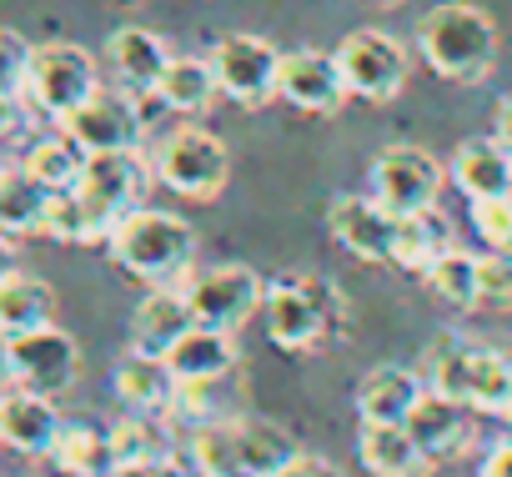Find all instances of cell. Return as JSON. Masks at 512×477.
I'll use <instances>...</instances> for the list:
<instances>
[{
    "instance_id": "cell-1",
    "label": "cell",
    "mask_w": 512,
    "mask_h": 477,
    "mask_svg": "<svg viewBox=\"0 0 512 477\" xmlns=\"http://www.w3.org/2000/svg\"><path fill=\"white\" fill-rule=\"evenodd\" d=\"M422 372H427V387L447 392L452 402H462L482 417L512 422V357L507 352L447 332L437 347H427Z\"/></svg>"
},
{
    "instance_id": "cell-2",
    "label": "cell",
    "mask_w": 512,
    "mask_h": 477,
    "mask_svg": "<svg viewBox=\"0 0 512 477\" xmlns=\"http://www.w3.org/2000/svg\"><path fill=\"white\" fill-rule=\"evenodd\" d=\"M417 51L442 81L477 86L497 61V26L487 11L447 0V6H437L417 21Z\"/></svg>"
},
{
    "instance_id": "cell-3",
    "label": "cell",
    "mask_w": 512,
    "mask_h": 477,
    "mask_svg": "<svg viewBox=\"0 0 512 477\" xmlns=\"http://www.w3.org/2000/svg\"><path fill=\"white\" fill-rule=\"evenodd\" d=\"M106 247H111V262L121 272H131L136 282L146 287H166L176 282L186 267H191V252H196V231L191 221L171 216V211H126L116 221V231L106 236Z\"/></svg>"
},
{
    "instance_id": "cell-4",
    "label": "cell",
    "mask_w": 512,
    "mask_h": 477,
    "mask_svg": "<svg viewBox=\"0 0 512 477\" xmlns=\"http://www.w3.org/2000/svg\"><path fill=\"white\" fill-rule=\"evenodd\" d=\"M267 337L282 352H312L342 322V297L327 277H282L267 287Z\"/></svg>"
},
{
    "instance_id": "cell-5",
    "label": "cell",
    "mask_w": 512,
    "mask_h": 477,
    "mask_svg": "<svg viewBox=\"0 0 512 477\" xmlns=\"http://www.w3.org/2000/svg\"><path fill=\"white\" fill-rule=\"evenodd\" d=\"M101 91V76H96V61L91 51L71 46V41H46V46H31V66H26V106L36 116H51V121H66L86 96Z\"/></svg>"
},
{
    "instance_id": "cell-6",
    "label": "cell",
    "mask_w": 512,
    "mask_h": 477,
    "mask_svg": "<svg viewBox=\"0 0 512 477\" xmlns=\"http://www.w3.org/2000/svg\"><path fill=\"white\" fill-rule=\"evenodd\" d=\"M156 176L186 201H211V196H221V186L231 176V151L221 136H211L201 126H181L161 141Z\"/></svg>"
},
{
    "instance_id": "cell-7",
    "label": "cell",
    "mask_w": 512,
    "mask_h": 477,
    "mask_svg": "<svg viewBox=\"0 0 512 477\" xmlns=\"http://www.w3.org/2000/svg\"><path fill=\"white\" fill-rule=\"evenodd\" d=\"M141 181H146V166L136 161V151H96V156H86V171H81V181L71 191L81 196V206H86L101 242L116 231V221L126 211H136Z\"/></svg>"
},
{
    "instance_id": "cell-8",
    "label": "cell",
    "mask_w": 512,
    "mask_h": 477,
    "mask_svg": "<svg viewBox=\"0 0 512 477\" xmlns=\"http://www.w3.org/2000/svg\"><path fill=\"white\" fill-rule=\"evenodd\" d=\"M76 377H81V347L56 322L11 337V387H26V392H41V397H61Z\"/></svg>"
},
{
    "instance_id": "cell-9",
    "label": "cell",
    "mask_w": 512,
    "mask_h": 477,
    "mask_svg": "<svg viewBox=\"0 0 512 477\" xmlns=\"http://www.w3.org/2000/svg\"><path fill=\"white\" fill-rule=\"evenodd\" d=\"M211 71L226 101L256 111L277 96V76H282V51L262 36H221L211 51Z\"/></svg>"
},
{
    "instance_id": "cell-10",
    "label": "cell",
    "mask_w": 512,
    "mask_h": 477,
    "mask_svg": "<svg viewBox=\"0 0 512 477\" xmlns=\"http://www.w3.org/2000/svg\"><path fill=\"white\" fill-rule=\"evenodd\" d=\"M442 181H447V166H442L432 151H422V146H387V151L372 161V196H377L392 216L437 206Z\"/></svg>"
},
{
    "instance_id": "cell-11",
    "label": "cell",
    "mask_w": 512,
    "mask_h": 477,
    "mask_svg": "<svg viewBox=\"0 0 512 477\" xmlns=\"http://www.w3.org/2000/svg\"><path fill=\"white\" fill-rule=\"evenodd\" d=\"M186 297H191L196 322L221 327V332H236V327L251 322L256 307L267 302V282L256 277L251 267H241V262H221V267H206L201 277H191Z\"/></svg>"
},
{
    "instance_id": "cell-12",
    "label": "cell",
    "mask_w": 512,
    "mask_h": 477,
    "mask_svg": "<svg viewBox=\"0 0 512 477\" xmlns=\"http://www.w3.org/2000/svg\"><path fill=\"white\" fill-rule=\"evenodd\" d=\"M337 66L347 91L362 101H392L407 86V51L387 31H352L337 46Z\"/></svg>"
},
{
    "instance_id": "cell-13",
    "label": "cell",
    "mask_w": 512,
    "mask_h": 477,
    "mask_svg": "<svg viewBox=\"0 0 512 477\" xmlns=\"http://www.w3.org/2000/svg\"><path fill=\"white\" fill-rule=\"evenodd\" d=\"M86 156H96V151H136V141H141V126H146V116H141V106H136V91H96V96H86L66 121H56Z\"/></svg>"
},
{
    "instance_id": "cell-14",
    "label": "cell",
    "mask_w": 512,
    "mask_h": 477,
    "mask_svg": "<svg viewBox=\"0 0 512 477\" xmlns=\"http://www.w3.org/2000/svg\"><path fill=\"white\" fill-rule=\"evenodd\" d=\"M277 96L307 116H332L342 111V101L352 96L337 66V51H292L282 56V76H277Z\"/></svg>"
},
{
    "instance_id": "cell-15",
    "label": "cell",
    "mask_w": 512,
    "mask_h": 477,
    "mask_svg": "<svg viewBox=\"0 0 512 477\" xmlns=\"http://www.w3.org/2000/svg\"><path fill=\"white\" fill-rule=\"evenodd\" d=\"M332 236L357 257V262H392V236H397V216L377 201V196H337L327 211Z\"/></svg>"
},
{
    "instance_id": "cell-16",
    "label": "cell",
    "mask_w": 512,
    "mask_h": 477,
    "mask_svg": "<svg viewBox=\"0 0 512 477\" xmlns=\"http://www.w3.org/2000/svg\"><path fill=\"white\" fill-rule=\"evenodd\" d=\"M56 437H61V412L51 397L26 392V387L0 392V447H11L21 457H51Z\"/></svg>"
},
{
    "instance_id": "cell-17",
    "label": "cell",
    "mask_w": 512,
    "mask_h": 477,
    "mask_svg": "<svg viewBox=\"0 0 512 477\" xmlns=\"http://www.w3.org/2000/svg\"><path fill=\"white\" fill-rule=\"evenodd\" d=\"M402 427L412 432V442H417L432 462H442V457H457V452L472 442V407L452 402V397L437 392V387H422V397H417V407L407 412Z\"/></svg>"
},
{
    "instance_id": "cell-18",
    "label": "cell",
    "mask_w": 512,
    "mask_h": 477,
    "mask_svg": "<svg viewBox=\"0 0 512 477\" xmlns=\"http://www.w3.org/2000/svg\"><path fill=\"white\" fill-rule=\"evenodd\" d=\"M196 327V312H191V297L186 287H156L136 317H131V352H146V357H166L186 332Z\"/></svg>"
},
{
    "instance_id": "cell-19",
    "label": "cell",
    "mask_w": 512,
    "mask_h": 477,
    "mask_svg": "<svg viewBox=\"0 0 512 477\" xmlns=\"http://www.w3.org/2000/svg\"><path fill=\"white\" fill-rule=\"evenodd\" d=\"M166 367H171L176 387L231 377V372H236V332H221V327L196 322V327L166 352Z\"/></svg>"
},
{
    "instance_id": "cell-20",
    "label": "cell",
    "mask_w": 512,
    "mask_h": 477,
    "mask_svg": "<svg viewBox=\"0 0 512 477\" xmlns=\"http://www.w3.org/2000/svg\"><path fill=\"white\" fill-rule=\"evenodd\" d=\"M357 457L372 477H432V457L412 442L402 422H362Z\"/></svg>"
},
{
    "instance_id": "cell-21",
    "label": "cell",
    "mask_w": 512,
    "mask_h": 477,
    "mask_svg": "<svg viewBox=\"0 0 512 477\" xmlns=\"http://www.w3.org/2000/svg\"><path fill=\"white\" fill-rule=\"evenodd\" d=\"M116 402H121L126 412H141V417H171L176 377H171L166 357L126 352L121 367H116Z\"/></svg>"
},
{
    "instance_id": "cell-22",
    "label": "cell",
    "mask_w": 512,
    "mask_h": 477,
    "mask_svg": "<svg viewBox=\"0 0 512 477\" xmlns=\"http://www.w3.org/2000/svg\"><path fill=\"white\" fill-rule=\"evenodd\" d=\"M447 176L457 181V191L467 201H492V196H507L512 191V156H507V146L497 136L462 141L457 156H452V166H447Z\"/></svg>"
},
{
    "instance_id": "cell-23",
    "label": "cell",
    "mask_w": 512,
    "mask_h": 477,
    "mask_svg": "<svg viewBox=\"0 0 512 477\" xmlns=\"http://www.w3.org/2000/svg\"><path fill=\"white\" fill-rule=\"evenodd\" d=\"M106 56H111V71L121 76V86L136 91V96H151L161 71H166V61H171L166 41L156 31H146V26H121L106 41Z\"/></svg>"
},
{
    "instance_id": "cell-24",
    "label": "cell",
    "mask_w": 512,
    "mask_h": 477,
    "mask_svg": "<svg viewBox=\"0 0 512 477\" xmlns=\"http://www.w3.org/2000/svg\"><path fill=\"white\" fill-rule=\"evenodd\" d=\"M111 457H116V477H151L176 462V452L161 432V417H141V412H131L126 422L111 427Z\"/></svg>"
},
{
    "instance_id": "cell-25",
    "label": "cell",
    "mask_w": 512,
    "mask_h": 477,
    "mask_svg": "<svg viewBox=\"0 0 512 477\" xmlns=\"http://www.w3.org/2000/svg\"><path fill=\"white\" fill-rule=\"evenodd\" d=\"M422 387H427V382H422L417 372L382 362V367H372V372L362 377V387H357V412H362V422H407V412L417 407Z\"/></svg>"
},
{
    "instance_id": "cell-26",
    "label": "cell",
    "mask_w": 512,
    "mask_h": 477,
    "mask_svg": "<svg viewBox=\"0 0 512 477\" xmlns=\"http://www.w3.org/2000/svg\"><path fill=\"white\" fill-rule=\"evenodd\" d=\"M442 252H452V221L427 206V211H407L397 216V236H392V262L402 272H427Z\"/></svg>"
},
{
    "instance_id": "cell-27",
    "label": "cell",
    "mask_w": 512,
    "mask_h": 477,
    "mask_svg": "<svg viewBox=\"0 0 512 477\" xmlns=\"http://www.w3.org/2000/svg\"><path fill=\"white\" fill-rule=\"evenodd\" d=\"M231 432H236V467H241V477H277L302 452L277 422H262V417H231Z\"/></svg>"
},
{
    "instance_id": "cell-28",
    "label": "cell",
    "mask_w": 512,
    "mask_h": 477,
    "mask_svg": "<svg viewBox=\"0 0 512 477\" xmlns=\"http://www.w3.org/2000/svg\"><path fill=\"white\" fill-rule=\"evenodd\" d=\"M151 96H156L166 111H176V116H201V111L221 96L216 71H211V56H206V61H201V56H171Z\"/></svg>"
},
{
    "instance_id": "cell-29",
    "label": "cell",
    "mask_w": 512,
    "mask_h": 477,
    "mask_svg": "<svg viewBox=\"0 0 512 477\" xmlns=\"http://www.w3.org/2000/svg\"><path fill=\"white\" fill-rule=\"evenodd\" d=\"M51 462H56L61 477H116L111 432H101L91 422H61V437L51 447Z\"/></svg>"
},
{
    "instance_id": "cell-30",
    "label": "cell",
    "mask_w": 512,
    "mask_h": 477,
    "mask_svg": "<svg viewBox=\"0 0 512 477\" xmlns=\"http://www.w3.org/2000/svg\"><path fill=\"white\" fill-rule=\"evenodd\" d=\"M56 322V292L51 282L41 277H26V272H11L0 282V332H31V327H46Z\"/></svg>"
},
{
    "instance_id": "cell-31",
    "label": "cell",
    "mask_w": 512,
    "mask_h": 477,
    "mask_svg": "<svg viewBox=\"0 0 512 477\" xmlns=\"http://www.w3.org/2000/svg\"><path fill=\"white\" fill-rule=\"evenodd\" d=\"M46 201H51V191L26 166H6V161H0V231H6V236L41 231Z\"/></svg>"
},
{
    "instance_id": "cell-32",
    "label": "cell",
    "mask_w": 512,
    "mask_h": 477,
    "mask_svg": "<svg viewBox=\"0 0 512 477\" xmlns=\"http://www.w3.org/2000/svg\"><path fill=\"white\" fill-rule=\"evenodd\" d=\"M21 166H26L46 191H71V186L81 181V171H86V151H81L66 131H56V136L31 141L26 156H21Z\"/></svg>"
},
{
    "instance_id": "cell-33",
    "label": "cell",
    "mask_w": 512,
    "mask_h": 477,
    "mask_svg": "<svg viewBox=\"0 0 512 477\" xmlns=\"http://www.w3.org/2000/svg\"><path fill=\"white\" fill-rule=\"evenodd\" d=\"M422 282H427V292L437 297V302H447V307H477V257L472 252H442L427 272H422Z\"/></svg>"
},
{
    "instance_id": "cell-34",
    "label": "cell",
    "mask_w": 512,
    "mask_h": 477,
    "mask_svg": "<svg viewBox=\"0 0 512 477\" xmlns=\"http://www.w3.org/2000/svg\"><path fill=\"white\" fill-rule=\"evenodd\" d=\"M191 467H196V477H241L231 417H226V422H201V427H196V437H191Z\"/></svg>"
},
{
    "instance_id": "cell-35",
    "label": "cell",
    "mask_w": 512,
    "mask_h": 477,
    "mask_svg": "<svg viewBox=\"0 0 512 477\" xmlns=\"http://www.w3.org/2000/svg\"><path fill=\"white\" fill-rule=\"evenodd\" d=\"M41 236H51V242H76V247H91V242H101L76 191H51V201H46V216H41Z\"/></svg>"
},
{
    "instance_id": "cell-36",
    "label": "cell",
    "mask_w": 512,
    "mask_h": 477,
    "mask_svg": "<svg viewBox=\"0 0 512 477\" xmlns=\"http://www.w3.org/2000/svg\"><path fill=\"white\" fill-rule=\"evenodd\" d=\"M477 307L482 312H512V252L477 257Z\"/></svg>"
},
{
    "instance_id": "cell-37",
    "label": "cell",
    "mask_w": 512,
    "mask_h": 477,
    "mask_svg": "<svg viewBox=\"0 0 512 477\" xmlns=\"http://www.w3.org/2000/svg\"><path fill=\"white\" fill-rule=\"evenodd\" d=\"M472 226L492 252H512V191L492 201H472Z\"/></svg>"
},
{
    "instance_id": "cell-38",
    "label": "cell",
    "mask_w": 512,
    "mask_h": 477,
    "mask_svg": "<svg viewBox=\"0 0 512 477\" xmlns=\"http://www.w3.org/2000/svg\"><path fill=\"white\" fill-rule=\"evenodd\" d=\"M26 66H31V41H21L16 31H0V96H21Z\"/></svg>"
},
{
    "instance_id": "cell-39",
    "label": "cell",
    "mask_w": 512,
    "mask_h": 477,
    "mask_svg": "<svg viewBox=\"0 0 512 477\" xmlns=\"http://www.w3.org/2000/svg\"><path fill=\"white\" fill-rule=\"evenodd\" d=\"M277 477H337V472H332L327 462H317V457H307V452H297V457H292V462H287V467H282Z\"/></svg>"
},
{
    "instance_id": "cell-40",
    "label": "cell",
    "mask_w": 512,
    "mask_h": 477,
    "mask_svg": "<svg viewBox=\"0 0 512 477\" xmlns=\"http://www.w3.org/2000/svg\"><path fill=\"white\" fill-rule=\"evenodd\" d=\"M477 477H512V442H497L487 457H482V472Z\"/></svg>"
},
{
    "instance_id": "cell-41",
    "label": "cell",
    "mask_w": 512,
    "mask_h": 477,
    "mask_svg": "<svg viewBox=\"0 0 512 477\" xmlns=\"http://www.w3.org/2000/svg\"><path fill=\"white\" fill-rule=\"evenodd\" d=\"M492 136H497V141L507 146V156H512V96H507V101L497 106V121H492Z\"/></svg>"
},
{
    "instance_id": "cell-42",
    "label": "cell",
    "mask_w": 512,
    "mask_h": 477,
    "mask_svg": "<svg viewBox=\"0 0 512 477\" xmlns=\"http://www.w3.org/2000/svg\"><path fill=\"white\" fill-rule=\"evenodd\" d=\"M11 272H16V247H11V236L0 231V282H6Z\"/></svg>"
},
{
    "instance_id": "cell-43",
    "label": "cell",
    "mask_w": 512,
    "mask_h": 477,
    "mask_svg": "<svg viewBox=\"0 0 512 477\" xmlns=\"http://www.w3.org/2000/svg\"><path fill=\"white\" fill-rule=\"evenodd\" d=\"M11 387V332H0V392Z\"/></svg>"
}]
</instances>
